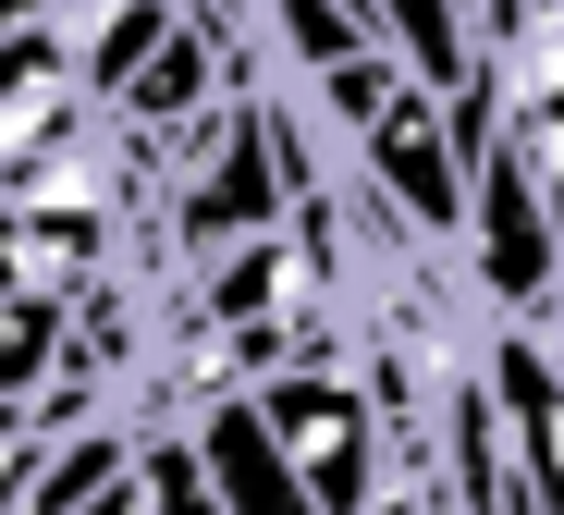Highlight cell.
Masks as SVG:
<instances>
[{
    "label": "cell",
    "instance_id": "5b68a950",
    "mask_svg": "<svg viewBox=\"0 0 564 515\" xmlns=\"http://www.w3.org/2000/svg\"><path fill=\"white\" fill-rule=\"evenodd\" d=\"M74 320L62 294H0V430H37L50 393L74 380Z\"/></svg>",
    "mask_w": 564,
    "mask_h": 515
},
{
    "label": "cell",
    "instance_id": "ba28073f",
    "mask_svg": "<svg viewBox=\"0 0 564 515\" xmlns=\"http://www.w3.org/2000/svg\"><path fill=\"white\" fill-rule=\"evenodd\" d=\"M135 479H148V503H160V515H234V503H221V479H209V454H197V430H184V418H160V430H148Z\"/></svg>",
    "mask_w": 564,
    "mask_h": 515
},
{
    "label": "cell",
    "instance_id": "30bf717a",
    "mask_svg": "<svg viewBox=\"0 0 564 515\" xmlns=\"http://www.w3.org/2000/svg\"><path fill=\"white\" fill-rule=\"evenodd\" d=\"M74 515H160V503H148V479H123V491H99V503H74Z\"/></svg>",
    "mask_w": 564,
    "mask_h": 515
},
{
    "label": "cell",
    "instance_id": "3957f363",
    "mask_svg": "<svg viewBox=\"0 0 564 515\" xmlns=\"http://www.w3.org/2000/svg\"><path fill=\"white\" fill-rule=\"evenodd\" d=\"M246 393H258V418L282 430V454L307 466V491H319L332 515H381V393H368L356 368L282 356V368L246 380Z\"/></svg>",
    "mask_w": 564,
    "mask_h": 515
},
{
    "label": "cell",
    "instance_id": "8992f818",
    "mask_svg": "<svg viewBox=\"0 0 564 515\" xmlns=\"http://www.w3.org/2000/svg\"><path fill=\"white\" fill-rule=\"evenodd\" d=\"M258 25H270V50H282V62H295V86H319V74H344V62L405 50L381 0H258Z\"/></svg>",
    "mask_w": 564,
    "mask_h": 515
},
{
    "label": "cell",
    "instance_id": "52a82bcc",
    "mask_svg": "<svg viewBox=\"0 0 564 515\" xmlns=\"http://www.w3.org/2000/svg\"><path fill=\"white\" fill-rule=\"evenodd\" d=\"M381 13H393L405 62H417L442 98H466V86H479V37H466V13H454V0H381Z\"/></svg>",
    "mask_w": 564,
    "mask_h": 515
},
{
    "label": "cell",
    "instance_id": "8fae6325",
    "mask_svg": "<svg viewBox=\"0 0 564 515\" xmlns=\"http://www.w3.org/2000/svg\"><path fill=\"white\" fill-rule=\"evenodd\" d=\"M25 25H62V0H0V37H25Z\"/></svg>",
    "mask_w": 564,
    "mask_h": 515
},
{
    "label": "cell",
    "instance_id": "9c48e42d",
    "mask_svg": "<svg viewBox=\"0 0 564 515\" xmlns=\"http://www.w3.org/2000/svg\"><path fill=\"white\" fill-rule=\"evenodd\" d=\"M37 466H50V442H37V430H0V515H25Z\"/></svg>",
    "mask_w": 564,
    "mask_h": 515
},
{
    "label": "cell",
    "instance_id": "277c9868",
    "mask_svg": "<svg viewBox=\"0 0 564 515\" xmlns=\"http://www.w3.org/2000/svg\"><path fill=\"white\" fill-rule=\"evenodd\" d=\"M184 430H197V454H209V479H221L234 515H332V503L307 491V466L282 454V430L258 418V393H246V380L197 393V405H184Z\"/></svg>",
    "mask_w": 564,
    "mask_h": 515
},
{
    "label": "cell",
    "instance_id": "6da1fadb",
    "mask_svg": "<svg viewBox=\"0 0 564 515\" xmlns=\"http://www.w3.org/2000/svg\"><path fill=\"white\" fill-rule=\"evenodd\" d=\"M466 282H479L491 320H540L564 294V210L503 124L479 136V184H466Z\"/></svg>",
    "mask_w": 564,
    "mask_h": 515
},
{
    "label": "cell",
    "instance_id": "7a4b0ae2",
    "mask_svg": "<svg viewBox=\"0 0 564 515\" xmlns=\"http://www.w3.org/2000/svg\"><path fill=\"white\" fill-rule=\"evenodd\" d=\"M282 222H295V160H282L270 86H258V98H234V111L209 124V148L184 160V184H172V246H184V258H234V246H270Z\"/></svg>",
    "mask_w": 564,
    "mask_h": 515
}]
</instances>
